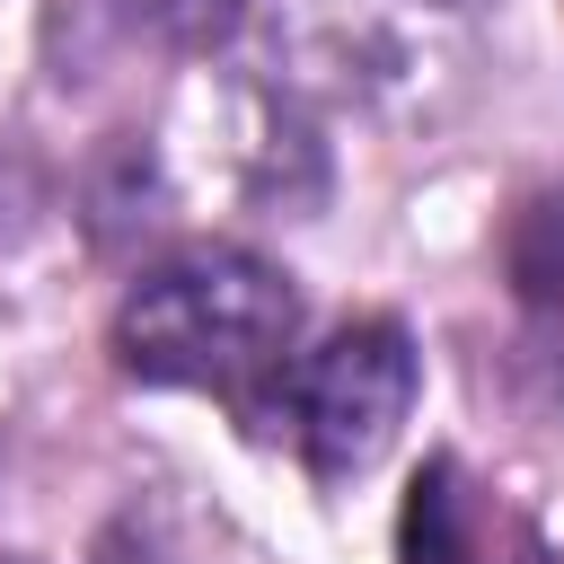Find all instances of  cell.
Wrapping results in <instances>:
<instances>
[{
	"mask_svg": "<svg viewBox=\"0 0 564 564\" xmlns=\"http://www.w3.org/2000/svg\"><path fill=\"white\" fill-rule=\"evenodd\" d=\"M300 326V291L282 264H264L256 247L203 238L167 264H150L123 308H115V361L150 388H220L238 397L247 379L282 370Z\"/></svg>",
	"mask_w": 564,
	"mask_h": 564,
	"instance_id": "6da1fadb",
	"label": "cell"
},
{
	"mask_svg": "<svg viewBox=\"0 0 564 564\" xmlns=\"http://www.w3.org/2000/svg\"><path fill=\"white\" fill-rule=\"evenodd\" d=\"M405 405H414V344L397 317H352L291 361V441L317 476L379 467Z\"/></svg>",
	"mask_w": 564,
	"mask_h": 564,
	"instance_id": "7a4b0ae2",
	"label": "cell"
},
{
	"mask_svg": "<svg viewBox=\"0 0 564 564\" xmlns=\"http://www.w3.org/2000/svg\"><path fill=\"white\" fill-rule=\"evenodd\" d=\"M397 564H564L529 511H511L458 458H432L397 520Z\"/></svg>",
	"mask_w": 564,
	"mask_h": 564,
	"instance_id": "3957f363",
	"label": "cell"
},
{
	"mask_svg": "<svg viewBox=\"0 0 564 564\" xmlns=\"http://www.w3.org/2000/svg\"><path fill=\"white\" fill-rule=\"evenodd\" d=\"M502 282L520 326L546 344V361H564V185L529 194L502 229Z\"/></svg>",
	"mask_w": 564,
	"mask_h": 564,
	"instance_id": "277c9868",
	"label": "cell"
},
{
	"mask_svg": "<svg viewBox=\"0 0 564 564\" xmlns=\"http://www.w3.org/2000/svg\"><path fill=\"white\" fill-rule=\"evenodd\" d=\"M229 9L238 0H141V18L167 35H212V26H229Z\"/></svg>",
	"mask_w": 564,
	"mask_h": 564,
	"instance_id": "5b68a950",
	"label": "cell"
},
{
	"mask_svg": "<svg viewBox=\"0 0 564 564\" xmlns=\"http://www.w3.org/2000/svg\"><path fill=\"white\" fill-rule=\"evenodd\" d=\"M0 564H35V555H0Z\"/></svg>",
	"mask_w": 564,
	"mask_h": 564,
	"instance_id": "8992f818",
	"label": "cell"
}]
</instances>
